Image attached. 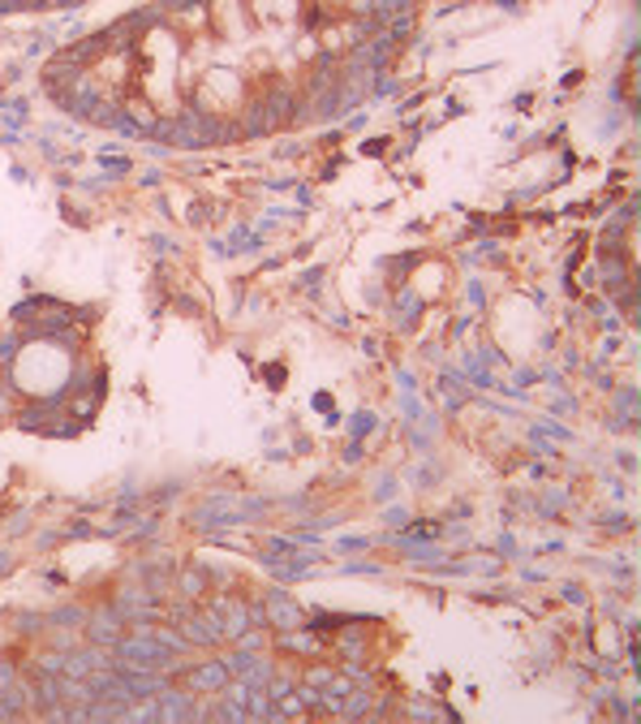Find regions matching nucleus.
I'll return each mask as SVG.
<instances>
[{
	"label": "nucleus",
	"mask_w": 641,
	"mask_h": 724,
	"mask_svg": "<svg viewBox=\"0 0 641 724\" xmlns=\"http://www.w3.org/2000/svg\"><path fill=\"white\" fill-rule=\"evenodd\" d=\"M207 22H211L220 35H229V40H246L250 35L246 0H211V4H207Z\"/></svg>",
	"instance_id": "1"
},
{
	"label": "nucleus",
	"mask_w": 641,
	"mask_h": 724,
	"mask_svg": "<svg viewBox=\"0 0 641 724\" xmlns=\"http://www.w3.org/2000/svg\"><path fill=\"white\" fill-rule=\"evenodd\" d=\"M258 608H263V621H267V625H276V629H297V625H306V621H301L306 613L297 608L285 591H267Z\"/></svg>",
	"instance_id": "2"
},
{
	"label": "nucleus",
	"mask_w": 641,
	"mask_h": 724,
	"mask_svg": "<svg viewBox=\"0 0 641 724\" xmlns=\"http://www.w3.org/2000/svg\"><path fill=\"white\" fill-rule=\"evenodd\" d=\"M186 681H190V690L220 694L229 685V669H224V660H207V665H195V669L186 672Z\"/></svg>",
	"instance_id": "3"
},
{
	"label": "nucleus",
	"mask_w": 641,
	"mask_h": 724,
	"mask_svg": "<svg viewBox=\"0 0 641 724\" xmlns=\"http://www.w3.org/2000/svg\"><path fill=\"white\" fill-rule=\"evenodd\" d=\"M87 634H91V643L99 647H117V638L125 634V617L112 608V613H99V617H87Z\"/></svg>",
	"instance_id": "4"
},
{
	"label": "nucleus",
	"mask_w": 641,
	"mask_h": 724,
	"mask_svg": "<svg viewBox=\"0 0 641 724\" xmlns=\"http://www.w3.org/2000/svg\"><path fill=\"white\" fill-rule=\"evenodd\" d=\"M393 307H396V328H400V332H409V328L422 319V298H418L409 285L400 289V298H396Z\"/></svg>",
	"instance_id": "5"
},
{
	"label": "nucleus",
	"mask_w": 641,
	"mask_h": 724,
	"mask_svg": "<svg viewBox=\"0 0 641 724\" xmlns=\"http://www.w3.org/2000/svg\"><path fill=\"white\" fill-rule=\"evenodd\" d=\"M87 617H91V613H87L82 604H69V608H56V613H52V625H56V629H82Z\"/></svg>",
	"instance_id": "6"
},
{
	"label": "nucleus",
	"mask_w": 641,
	"mask_h": 724,
	"mask_svg": "<svg viewBox=\"0 0 641 724\" xmlns=\"http://www.w3.org/2000/svg\"><path fill=\"white\" fill-rule=\"evenodd\" d=\"M177 591H181L186 600H198V595H207V573H202V569H186V573L177 578Z\"/></svg>",
	"instance_id": "7"
},
{
	"label": "nucleus",
	"mask_w": 641,
	"mask_h": 724,
	"mask_svg": "<svg viewBox=\"0 0 641 724\" xmlns=\"http://www.w3.org/2000/svg\"><path fill=\"white\" fill-rule=\"evenodd\" d=\"M371 427H375V414H371V410H362V414H357V418H353V423H349V431H353V440H357V436H366Z\"/></svg>",
	"instance_id": "8"
},
{
	"label": "nucleus",
	"mask_w": 641,
	"mask_h": 724,
	"mask_svg": "<svg viewBox=\"0 0 641 724\" xmlns=\"http://www.w3.org/2000/svg\"><path fill=\"white\" fill-rule=\"evenodd\" d=\"M285 694H294V681H289V677H280V681L272 685V699H285Z\"/></svg>",
	"instance_id": "9"
},
{
	"label": "nucleus",
	"mask_w": 641,
	"mask_h": 724,
	"mask_svg": "<svg viewBox=\"0 0 641 724\" xmlns=\"http://www.w3.org/2000/svg\"><path fill=\"white\" fill-rule=\"evenodd\" d=\"M9 566H13V552H0V573H4Z\"/></svg>",
	"instance_id": "10"
}]
</instances>
